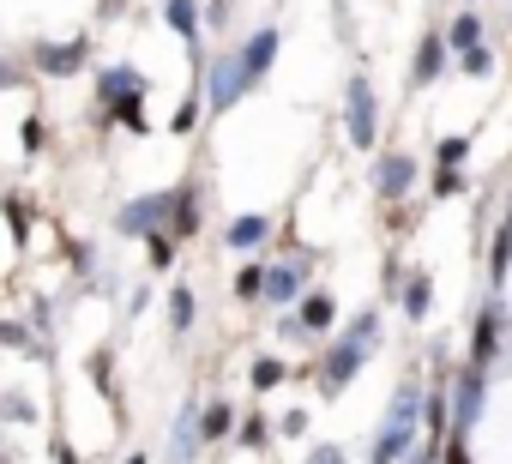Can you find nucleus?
<instances>
[{
  "label": "nucleus",
  "instance_id": "15",
  "mask_svg": "<svg viewBox=\"0 0 512 464\" xmlns=\"http://www.w3.org/2000/svg\"><path fill=\"white\" fill-rule=\"evenodd\" d=\"M398 308H404V320H410V326H422V320L434 314V272H422V266H416V272L404 278V290H398Z\"/></svg>",
  "mask_w": 512,
  "mask_h": 464
},
{
  "label": "nucleus",
  "instance_id": "6",
  "mask_svg": "<svg viewBox=\"0 0 512 464\" xmlns=\"http://www.w3.org/2000/svg\"><path fill=\"white\" fill-rule=\"evenodd\" d=\"M247 91H253V79H247V67H241V55H235V49H229V55H217V61L205 67V109H211V115L235 109Z\"/></svg>",
  "mask_w": 512,
  "mask_h": 464
},
{
  "label": "nucleus",
  "instance_id": "10",
  "mask_svg": "<svg viewBox=\"0 0 512 464\" xmlns=\"http://www.w3.org/2000/svg\"><path fill=\"white\" fill-rule=\"evenodd\" d=\"M91 61V37H67V43H37L31 49V67L49 73V79H73L79 67Z\"/></svg>",
  "mask_w": 512,
  "mask_h": 464
},
{
  "label": "nucleus",
  "instance_id": "19",
  "mask_svg": "<svg viewBox=\"0 0 512 464\" xmlns=\"http://www.w3.org/2000/svg\"><path fill=\"white\" fill-rule=\"evenodd\" d=\"M193 229H199V187H193V181H181V205H175L169 236H175V242H193Z\"/></svg>",
  "mask_w": 512,
  "mask_h": 464
},
{
  "label": "nucleus",
  "instance_id": "1",
  "mask_svg": "<svg viewBox=\"0 0 512 464\" xmlns=\"http://www.w3.org/2000/svg\"><path fill=\"white\" fill-rule=\"evenodd\" d=\"M380 350V308H362L326 350H320V362H314V380H320V398H344L350 392V380L362 374V362Z\"/></svg>",
  "mask_w": 512,
  "mask_h": 464
},
{
  "label": "nucleus",
  "instance_id": "12",
  "mask_svg": "<svg viewBox=\"0 0 512 464\" xmlns=\"http://www.w3.org/2000/svg\"><path fill=\"white\" fill-rule=\"evenodd\" d=\"M302 296H308V254L284 260V266H266V302L272 308H296Z\"/></svg>",
  "mask_w": 512,
  "mask_h": 464
},
{
  "label": "nucleus",
  "instance_id": "25",
  "mask_svg": "<svg viewBox=\"0 0 512 464\" xmlns=\"http://www.w3.org/2000/svg\"><path fill=\"white\" fill-rule=\"evenodd\" d=\"M193 314H199L193 290H187V284H175V290H169V326H175V338H181V332H193Z\"/></svg>",
  "mask_w": 512,
  "mask_h": 464
},
{
  "label": "nucleus",
  "instance_id": "17",
  "mask_svg": "<svg viewBox=\"0 0 512 464\" xmlns=\"http://www.w3.org/2000/svg\"><path fill=\"white\" fill-rule=\"evenodd\" d=\"M476 43H488V31H482V13H476V7H464V13L446 25V49H452V55H464V49H476Z\"/></svg>",
  "mask_w": 512,
  "mask_h": 464
},
{
  "label": "nucleus",
  "instance_id": "28",
  "mask_svg": "<svg viewBox=\"0 0 512 464\" xmlns=\"http://www.w3.org/2000/svg\"><path fill=\"white\" fill-rule=\"evenodd\" d=\"M458 73H464V79H488V73H494V49H488V43L464 49V55H458Z\"/></svg>",
  "mask_w": 512,
  "mask_h": 464
},
{
  "label": "nucleus",
  "instance_id": "2",
  "mask_svg": "<svg viewBox=\"0 0 512 464\" xmlns=\"http://www.w3.org/2000/svg\"><path fill=\"white\" fill-rule=\"evenodd\" d=\"M97 103H103V121H121L133 133H145V73L139 67H103L97 79Z\"/></svg>",
  "mask_w": 512,
  "mask_h": 464
},
{
  "label": "nucleus",
  "instance_id": "31",
  "mask_svg": "<svg viewBox=\"0 0 512 464\" xmlns=\"http://www.w3.org/2000/svg\"><path fill=\"white\" fill-rule=\"evenodd\" d=\"M440 464H476V458H470V440H464V434H452V440L440 446Z\"/></svg>",
  "mask_w": 512,
  "mask_h": 464
},
{
  "label": "nucleus",
  "instance_id": "26",
  "mask_svg": "<svg viewBox=\"0 0 512 464\" xmlns=\"http://www.w3.org/2000/svg\"><path fill=\"white\" fill-rule=\"evenodd\" d=\"M464 157H470V139H464V133H446V139L434 145V169H464Z\"/></svg>",
  "mask_w": 512,
  "mask_h": 464
},
{
  "label": "nucleus",
  "instance_id": "27",
  "mask_svg": "<svg viewBox=\"0 0 512 464\" xmlns=\"http://www.w3.org/2000/svg\"><path fill=\"white\" fill-rule=\"evenodd\" d=\"M235 440H241L247 452H266V446H272V422H266V416H247V422L235 428Z\"/></svg>",
  "mask_w": 512,
  "mask_h": 464
},
{
  "label": "nucleus",
  "instance_id": "20",
  "mask_svg": "<svg viewBox=\"0 0 512 464\" xmlns=\"http://www.w3.org/2000/svg\"><path fill=\"white\" fill-rule=\"evenodd\" d=\"M488 278H494V290L512 278V217L494 229V248H488Z\"/></svg>",
  "mask_w": 512,
  "mask_h": 464
},
{
  "label": "nucleus",
  "instance_id": "38",
  "mask_svg": "<svg viewBox=\"0 0 512 464\" xmlns=\"http://www.w3.org/2000/svg\"><path fill=\"white\" fill-rule=\"evenodd\" d=\"M506 217H512V199H506Z\"/></svg>",
  "mask_w": 512,
  "mask_h": 464
},
{
  "label": "nucleus",
  "instance_id": "13",
  "mask_svg": "<svg viewBox=\"0 0 512 464\" xmlns=\"http://www.w3.org/2000/svg\"><path fill=\"white\" fill-rule=\"evenodd\" d=\"M278 49H284V31H278V25H260V31H253V37H247V43L235 49L253 85H260V79H266V73L278 67Z\"/></svg>",
  "mask_w": 512,
  "mask_h": 464
},
{
  "label": "nucleus",
  "instance_id": "30",
  "mask_svg": "<svg viewBox=\"0 0 512 464\" xmlns=\"http://www.w3.org/2000/svg\"><path fill=\"white\" fill-rule=\"evenodd\" d=\"M19 145H25V157H37V151L49 145V127H43L37 115H25V121H19Z\"/></svg>",
  "mask_w": 512,
  "mask_h": 464
},
{
  "label": "nucleus",
  "instance_id": "29",
  "mask_svg": "<svg viewBox=\"0 0 512 464\" xmlns=\"http://www.w3.org/2000/svg\"><path fill=\"white\" fill-rule=\"evenodd\" d=\"M175 248H181V242L169 236V229H163V236H145V260H151L157 272H169V266H175Z\"/></svg>",
  "mask_w": 512,
  "mask_h": 464
},
{
  "label": "nucleus",
  "instance_id": "22",
  "mask_svg": "<svg viewBox=\"0 0 512 464\" xmlns=\"http://www.w3.org/2000/svg\"><path fill=\"white\" fill-rule=\"evenodd\" d=\"M229 290H235V302H266V266L247 260V266L229 278Z\"/></svg>",
  "mask_w": 512,
  "mask_h": 464
},
{
  "label": "nucleus",
  "instance_id": "11",
  "mask_svg": "<svg viewBox=\"0 0 512 464\" xmlns=\"http://www.w3.org/2000/svg\"><path fill=\"white\" fill-rule=\"evenodd\" d=\"M446 61H452L446 31H440V25H428V31L416 37V55H410V85H416V91H428V85L446 73Z\"/></svg>",
  "mask_w": 512,
  "mask_h": 464
},
{
  "label": "nucleus",
  "instance_id": "4",
  "mask_svg": "<svg viewBox=\"0 0 512 464\" xmlns=\"http://www.w3.org/2000/svg\"><path fill=\"white\" fill-rule=\"evenodd\" d=\"M175 205H181V187H163V193H145V199H127L115 211V229L121 236H163L175 223Z\"/></svg>",
  "mask_w": 512,
  "mask_h": 464
},
{
  "label": "nucleus",
  "instance_id": "7",
  "mask_svg": "<svg viewBox=\"0 0 512 464\" xmlns=\"http://www.w3.org/2000/svg\"><path fill=\"white\" fill-rule=\"evenodd\" d=\"M416 157L410 151H380L374 157V175H368V187H374V199L380 205H404L410 193H416Z\"/></svg>",
  "mask_w": 512,
  "mask_h": 464
},
{
  "label": "nucleus",
  "instance_id": "23",
  "mask_svg": "<svg viewBox=\"0 0 512 464\" xmlns=\"http://www.w3.org/2000/svg\"><path fill=\"white\" fill-rule=\"evenodd\" d=\"M284 380H290L284 356H253V368H247V386H253V392H272V386H284Z\"/></svg>",
  "mask_w": 512,
  "mask_h": 464
},
{
  "label": "nucleus",
  "instance_id": "37",
  "mask_svg": "<svg viewBox=\"0 0 512 464\" xmlns=\"http://www.w3.org/2000/svg\"><path fill=\"white\" fill-rule=\"evenodd\" d=\"M127 464H151V458H145V452H133V458H127Z\"/></svg>",
  "mask_w": 512,
  "mask_h": 464
},
{
  "label": "nucleus",
  "instance_id": "3",
  "mask_svg": "<svg viewBox=\"0 0 512 464\" xmlns=\"http://www.w3.org/2000/svg\"><path fill=\"white\" fill-rule=\"evenodd\" d=\"M344 139L356 151L380 145V97H374L368 73H350V85H344Z\"/></svg>",
  "mask_w": 512,
  "mask_h": 464
},
{
  "label": "nucleus",
  "instance_id": "32",
  "mask_svg": "<svg viewBox=\"0 0 512 464\" xmlns=\"http://www.w3.org/2000/svg\"><path fill=\"white\" fill-rule=\"evenodd\" d=\"M193 121H199V97H187V103L175 109V121H169V127H175V133H193Z\"/></svg>",
  "mask_w": 512,
  "mask_h": 464
},
{
  "label": "nucleus",
  "instance_id": "14",
  "mask_svg": "<svg viewBox=\"0 0 512 464\" xmlns=\"http://www.w3.org/2000/svg\"><path fill=\"white\" fill-rule=\"evenodd\" d=\"M223 242H229L235 254H260V248L272 242V217H266V211H241V217H229Z\"/></svg>",
  "mask_w": 512,
  "mask_h": 464
},
{
  "label": "nucleus",
  "instance_id": "24",
  "mask_svg": "<svg viewBox=\"0 0 512 464\" xmlns=\"http://www.w3.org/2000/svg\"><path fill=\"white\" fill-rule=\"evenodd\" d=\"M470 193V175L464 169H434L428 175V199H464Z\"/></svg>",
  "mask_w": 512,
  "mask_h": 464
},
{
  "label": "nucleus",
  "instance_id": "34",
  "mask_svg": "<svg viewBox=\"0 0 512 464\" xmlns=\"http://www.w3.org/2000/svg\"><path fill=\"white\" fill-rule=\"evenodd\" d=\"M0 344H13V350H31V338H25L19 326H7V320H0Z\"/></svg>",
  "mask_w": 512,
  "mask_h": 464
},
{
  "label": "nucleus",
  "instance_id": "36",
  "mask_svg": "<svg viewBox=\"0 0 512 464\" xmlns=\"http://www.w3.org/2000/svg\"><path fill=\"white\" fill-rule=\"evenodd\" d=\"M55 464H79V458H73V446H67V440H55Z\"/></svg>",
  "mask_w": 512,
  "mask_h": 464
},
{
  "label": "nucleus",
  "instance_id": "18",
  "mask_svg": "<svg viewBox=\"0 0 512 464\" xmlns=\"http://www.w3.org/2000/svg\"><path fill=\"white\" fill-rule=\"evenodd\" d=\"M163 19H169V31H175L181 43L199 49V7H193V0H163Z\"/></svg>",
  "mask_w": 512,
  "mask_h": 464
},
{
  "label": "nucleus",
  "instance_id": "16",
  "mask_svg": "<svg viewBox=\"0 0 512 464\" xmlns=\"http://www.w3.org/2000/svg\"><path fill=\"white\" fill-rule=\"evenodd\" d=\"M235 428H241V416H235V404H229V398H211V404H199V440H205V446L229 440Z\"/></svg>",
  "mask_w": 512,
  "mask_h": 464
},
{
  "label": "nucleus",
  "instance_id": "35",
  "mask_svg": "<svg viewBox=\"0 0 512 464\" xmlns=\"http://www.w3.org/2000/svg\"><path fill=\"white\" fill-rule=\"evenodd\" d=\"M308 464H344V452H338V446H314Z\"/></svg>",
  "mask_w": 512,
  "mask_h": 464
},
{
  "label": "nucleus",
  "instance_id": "8",
  "mask_svg": "<svg viewBox=\"0 0 512 464\" xmlns=\"http://www.w3.org/2000/svg\"><path fill=\"white\" fill-rule=\"evenodd\" d=\"M332 326H338V302H332L326 290H308V296L284 314V326H278V332H284V338H326Z\"/></svg>",
  "mask_w": 512,
  "mask_h": 464
},
{
  "label": "nucleus",
  "instance_id": "5",
  "mask_svg": "<svg viewBox=\"0 0 512 464\" xmlns=\"http://www.w3.org/2000/svg\"><path fill=\"white\" fill-rule=\"evenodd\" d=\"M500 350H506V308H500V296H488V302L470 314V350H464V362L488 374V368L500 362Z\"/></svg>",
  "mask_w": 512,
  "mask_h": 464
},
{
  "label": "nucleus",
  "instance_id": "39",
  "mask_svg": "<svg viewBox=\"0 0 512 464\" xmlns=\"http://www.w3.org/2000/svg\"><path fill=\"white\" fill-rule=\"evenodd\" d=\"M211 7H223V0H211Z\"/></svg>",
  "mask_w": 512,
  "mask_h": 464
},
{
  "label": "nucleus",
  "instance_id": "33",
  "mask_svg": "<svg viewBox=\"0 0 512 464\" xmlns=\"http://www.w3.org/2000/svg\"><path fill=\"white\" fill-rule=\"evenodd\" d=\"M278 434H308V410H290V416L278 422Z\"/></svg>",
  "mask_w": 512,
  "mask_h": 464
},
{
  "label": "nucleus",
  "instance_id": "21",
  "mask_svg": "<svg viewBox=\"0 0 512 464\" xmlns=\"http://www.w3.org/2000/svg\"><path fill=\"white\" fill-rule=\"evenodd\" d=\"M199 446H205V440H199V410H187V416L175 422V434H169V452H175V464H193Z\"/></svg>",
  "mask_w": 512,
  "mask_h": 464
},
{
  "label": "nucleus",
  "instance_id": "9",
  "mask_svg": "<svg viewBox=\"0 0 512 464\" xmlns=\"http://www.w3.org/2000/svg\"><path fill=\"white\" fill-rule=\"evenodd\" d=\"M482 398H488V374L464 362V368L452 374V434H470V428H476Z\"/></svg>",
  "mask_w": 512,
  "mask_h": 464
}]
</instances>
